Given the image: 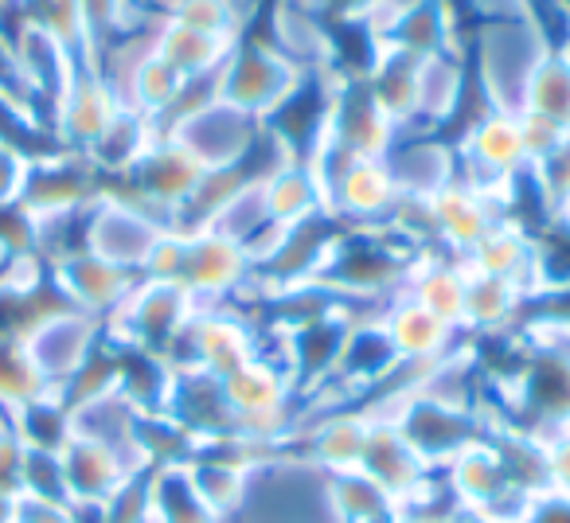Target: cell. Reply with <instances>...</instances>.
I'll use <instances>...</instances> for the list:
<instances>
[{
	"instance_id": "1",
	"label": "cell",
	"mask_w": 570,
	"mask_h": 523,
	"mask_svg": "<svg viewBox=\"0 0 570 523\" xmlns=\"http://www.w3.org/2000/svg\"><path fill=\"white\" fill-rule=\"evenodd\" d=\"M551 48L554 40L539 17L481 24V32L473 40V56L476 82H481V95L489 98V110L520 114L531 71Z\"/></svg>"
},
{
	"instance_id": "2",
	"label": "cell",
	"mask_w": 570,
	"mask_h": 523,
	"mask_svg": "<svg viewBox=\"0 0 570 523\" xmlns=\"http://www.w3.org/2000/svg\"><path fill=\"white\" fill-rule=\"evenodd\" d=\"M160 134L176 137L207 172H230L243 168V160L254 152V145L266 137V126L235 106L219 102L207 90L204 98H188L176 118L160 126Z\"/></svg>"
},
{
	"instance_id": "3",
	"label": "cell",
	"mask_w": 570,
	"mask_h": 523,
	"mask_svg": "<svg viewBox=\"0 0 570 523\" xmlns=\"http://www.w3.org/2000/svg\"><path fill=\"white\" fill-rule=\"evenodd\" d=\"M305 75L309 71L289 63L274 43L238 40L235 48H230L227 63H223L219 75L212 79V95L219 98V102L235 106V110L250 114V118L266 121L297 95Z\"/></svg>"
},
{
	"instance_id": "4",
	"label": "cell",
	"mask_w": 570,
	"mask_h": 523,
	"mask_svg": "<svg viewBox=\"0 0 570 523\" xmlns=\"http://www.w3.org/2000/svg\"><path fill=\"white\" fill-rule=\"evenodd\" d=\"M223 383V398H227L230 414L238 422V434L258 442H277L289 430V403L297 395V383L289 367L277 356H254L238 372H230Z\"/></svg>"
},
{
	"instance_id": "5",
	"label": "cell",
	"mask_w": 570,
	"mask_h": 523,
	"mask_svg": "<svg viewBox=\"0 0 570 523\" xmlns=\"http://www.w3.org/2000/svg\"><path fill=\"white\" fill-rule=\"evenodd\" d=\"M102 320L87 317L79 309H67V305H56L43 317H36L32 325L20 333V344L32 356L36 372L43 375L56 395H63L87 364L98 356V336H102Z\"/></svg>"
},
{
	"instance_id": "6",
	"label": "cell",
	"mask_w": 570,
	"mask_h": 523,
	"mask_svg": "<svg viewBox=\"0 0 570 523\" xmlns=\"http://www.w3.org/2000/svg\"><path fill=\"white\" fill-rule=\"evenodd\" d=\"M102 176L95 172L82 152H67V149H51L32 157L28 168L24 191H20V211L28 219L51 227V223H63L71 215H87V207L102 196Z\"/></svg>"
},
{
	"instance_id": "7",
	"label": "cell",
	"mask_w": 570,
	"mask_h": 523,
	"mask_svg": "<svg viewBox=\"0 0 570 523\" xmlns=\"http://www.w3.org/2000/svg\"><path fill=\"white\" fill-rule=\"evenodd\" d=\"M196 309L199 305L191 302L180 286L141 278L134 286V294L121 302V309L106 320V333H110L114 344H121V348H141V352H153V356L168 359V352L180 341L188 320L196 317Z\"/></svg>"
},
{
	"instance_id": "8",
	"label": "cell",
	"mask_w": 570,
	"mask_h": 523,
	"mask_svg": "<svg viewBox=\"0 0 570 523\" xmlns=\"http://www.w3.org/2000/svg\"><path fill=\"white\" fill-rule=\"evenodd\" d=\"M168 230L165 219H157L153 211H145L141 204H134L129 196L118 191H102L95 204L87 207V223H82V246L98 258L114 262L121 270L141 274L149 262L153 246L160 243V235Z\"/></svg>"
},
{
	"instance_id": "9",
	"label": "cell",
	"mask_w": 570,
	"mask_h": 523,
	"mask_svg": "<svg viewBox=\"0 0 570 523\" xmlns=\"http://www.w3.org/2000/svg\"><path fill=\"white\" fill-rule=\"evenodd\" d=\"M403 129L380 110L364 79H333V95H328V121H325V149L341 152L352 160H383Z\"/></svg>"
},
{
	"instance_id": "10",
	"label": "cell",
	"mask_w": 570,
	"mask_h": 523,
	"mask_svg": "<svg viewBox=\"0 0 570 523\" xmlns=\"http://www.w3.org/2000/svg\"><path fill=\"white\" fill-rule=\"evenodd\" d=\"M204 180L207 168L168 134H160L126 176V184L134 188L129 199L165 223H173L191 204V196L204 188Z\"/></svg>"
},
{
	"instance_id": "11",
	"label": "cell",
	"mask_w": 570,
	"mask_h": 523,
	"mask_svg": "<svg viewBox=\"0 0 570 523\" xmlns=\"http://www.w3.org/2000/svg\"><path fill=\"white\" fill-rule=\"evenodd\" d=\"M254 274L258 270H254L246 246L230 243V238L215 235L207 227L184 230V258H180V274H176V286L199 309H212V305H223L227 297H235Z\"/></svg>"
},
{
	"instance_id": "12",
	"label": "cell",
	"mask_w": 570,
	"mask_h": 523,
	"mask_svg": "<svg viewBox=\"0 0 570 523\" xmlns=\"http://www.w3.org/2000/svg\"><path fill=\"white\" fill-rule=\"evenodd\" d=\"M258 336L246 325L238 313L212 305V309H196V317L188 320V328L180 333V341L168 352L173 367H196L215 379H227L230 372H238L243 364H250L258 356Z\"/></svg>"
},
{
	"instance_id": "13",
	"label": "cell",
	"mask_w": 570,
	"mask_h": 523,
	"mask_svg": "<svg viewBox=\"0 0 570 523\" xmlns=\"http://www.w3.org/2000/svg\"><path fill=\"white\" fill-rule=\"evenodd\" d=\"M141 282V274L121 270L114 262L90 254L87 246L79 250H59L51 254V289L67 309H79L95 320H110L121 309L134 286Z\"/></svg>"
},
{
	"instance_id": "14",
	"label": "cell",
	"mask_w": 570,
	"mask_h": 523,
	"mask_svg": "<svg viewBox=\"0 0 570 523\" xmlns=\"http://www.w3.org/2000/svg\"><path fill=\"white\" fill-rule=\"evenodd\" d=\"M121 106L126 102H121L110 75L95 63H82L59 95V102L51 106V141L67 152H87L106 134V126L118 118Z\"/></svg>"
},
{
	"instance_id": "15",
	"label": "cell",
	"mask_w": 570,
	"mask_h": 523,
	"mask_svg": "<svg viewBox=\"0 0 570 523\" xmlns=\"http://www.w3.org/2000/svg\"><path fill=\"white\" fill-rule=\"evenodd\" d=\"M356 473L375 481L395 500V507H403L426 489L434 468L411 450V442H406L403 430L395 426L391 411H367V442H364V453H360Z\"/></svg>"
},
{
	"instance_id": "16",
	"label": "cell",
	"mask_w": 570,
	"mask_h": 523,
	"mask_svg": "<svg viewBox=\"0 0 570 523\" xmlns=\"http://www.w3.org/2000/svg\"><path fill=\"white\" fill-rule=\"evenodd\" d=\"M367 28H372L383 48H399L419 59L461 51L453 0H414V4H403V9H391L383 17L367 20Z\"/></svg>"
},
{
	"instance_id": "17",
	"label": "cell",
	"mask_w": 570,
	"mask_h": 523,
	"mask_svg": "<svg viewBox=\"0 0 570 523\" xmlns=\"http://www.w3.org/2000/svg\"><path fill=\"white\" fill-rule=\"evenodd\" d=\"M59 461H63V481H67L71 507H106L137 473H145L129 457H121L118 450L79 434H71V442L59 450Z\"/></svg>"
},
{
	"instance_id": "18",
	"label": "cell",
	"mask_w": 570,
	"mask_h": 523,
	"mask_svg": "<svg viewBox=\"0 0 570 523\" xmlns=\"http://www.w3.org/2000/svg\"><path fill=\"white\" fill-rule=\"evenodd\" d=\"M258 180L269 223H277V227L289 230L328 215L325 176H321V168L309 157H277Z\"/></svg>"
},
{
	"instance_id": "19",
	"label": "cell",
	"mask_w": 570,
	"mask_h": 523,
	"mask_svg": "<svg viewBox=\"0 0 570 523\" xmlns=\"http://www.w3.org/2000/svg\"><path fill=\"white\" fill-rule=\"evenodd\" d=\"M406 367L399 359L395 344H391L387 328H383V309L380 313H352V328L344 336L341 359L333 367V379L344 391H364V387H380L383 379Z\"/></svg>"
},
{
	"instance_id": "20",
	"label": "cell",
	"mask_w": 570,
	"mask_h": 523,
	"mask_svg": "<svg viewBox=\"0 0 570 523\" xmlns=\"http://www.w3.org/2000/svg\"><path fill=\"white\" fill-rule=\"evenodd\" d=\"M383 328H387L391 344H395L399 359H403L406 367H434V364H442V359H450V348L461 333V328L434 317L426 305H419L406 294L391 297V302L383 305Z\"/></svg>"
},
{
	"instance_id": "21",
	"label": "cell",
	"mask_w": 570,
	"mask_h": 523,
	"mask_svg": "<svg viewBox=\"0 0 570 523\" xmlns=\"http://www.w3.org/2000/svg\"><path fill=\"white\" fill-rule=\"evenodd\" d=\"M391 180H395L403 199H430L458 180V149H450L445 141H438L434 134H403L395 141V149L383 157Z\"/></svg>"
},
{
	"instance_id": "22",
	"label": "cell",
	"mask_w": 570,
	"mask_h": 523,
	"mask_svg": "<svg viewBox=\"0 0 570 523\" xmlns=\"http://www.w3.org/2000/svg\"><path fill=\"white\" fill-rule=\"evenodd\" d=\"M430 223H434V238L453 254V258L465 262V254L489 235V227L500 215V207H492L484 196H476L473 188H465L461 180L445 184L438 196L426 199Z\"/></svg>"
},
{
	"instance_id": "23",
	"label": "cell",
	"mask_w": 570,
	"mask_h": 523,
	"mask_svg": "<svg viewBox=\"0 0 570 523\" xmlns=\"http://www.w3.org/2000/svg\"><path fill=\"white\" fill-rule=\"evenodd\" d=\"M149 48H153V56L165 59L176 75H184L191 87H207V82L219 75V67L227 63V56H230L235 43L160 17L149 32Z\"/></svg>"
},
{
	"instance_id": "24",
	"label": "cell",
	"mask_w": 570,
	"mask_h": 523,
	"mask_svg": "<svg viewBox=\"0 0 570 523\" xmlns=\"http://www.w3.org/2000/svg\"><path fill=\"white\" fill-rule=\"evenodd\" d=\"M465 266L476 274H492L523 286L535 297V235H528V227L515 219H497L489 227V235L465 254Z\"/></svg>"
},
{
	"instance_id": "25",
	"label": "cell",
	"mask_w": 570,
	"mask_h": 523,
	"mask_svg": "<svg viewBox=\"0 0 570 523\" xmlns=\"http://www.w3.org/2000/svg\"><path fill=\"white\" fill-rule=\"evenodd\" d=\"M419 71H422L419 56H406V51L383 48L380 43V56H375V63L367 67V75H364L367 90H372V98L380 102V110L387 114L403 134H411V126L419 121Z\"/></svg>"
},
{
	"instance_id": "26",
	"label": "cell",
	"mask_w": 570,
	"mask_h": 523,
	"mask_svg": "<svg viewBox=\"0 0 570 523\" xmlns=\"http://www.w3.org/2000/svg\"><path fill=\"white\" fill-rule=\"evenodd\" d=\"M403 294L426 305L434 317L461 328V320H465V262L450 258V254H419Z\"/></svg>"
},
{
	"instance_id": "27",
	"label": "cell",
	"mask_w": 570,
	"mask_h": 523,
	"mask_svg": "<svg viewBox=\"0 0 570 523\" xmlns=\"http://www.w3.org/2000/svg\"><path fill=\"white\" fill-rule=\"evenodd\" d=\"M528 289L515 282L492 278V274H476L465 266V320L461 328L473 336H497L508 333L520 309L528 305Z\"/></svg>"
},
{
	"instance_id": "28",
	"label": "cell",
	"mask_w": 570,
	"mask_h": 523,
	"mask_svg": "<svg viewBox=\"0 0 570 523\" xmlns=\"http://www.w3.org/2000/svg\"><path fill=\"white\" fill-rule=\"evenodd\" d=\"M157 137H160L157 121L145 118V114H137L134 106H121L118 118L106 126V134L98 137L82 157L95 165L98 176H121V180H126L129 168L145 157V149H149Z\"/></svg>"
},
{
	"instance_id": "29",
	"label": "cell",
	"mask_w": 570,
	"mask_h": 523,
	"mask_svg": "<svg viewBox=\"0 0 570 523\" xmlns=\"http://www.w3.org/2000/svg\"><path fill=\"white\" fill-rule=\"evenodd\" d=\"M309 465L321 473H352L367 442V411L360 414H328L309 430Z\"/></svg>"
},
{
	"instance_id": "30",
	"label": "cell",
	"mask_w": 570,
	"mask_h": 523,
	"mask_svg": "<svg viewBox=\"0 0 570 523\" xmlns=\"http://www.w3.org/2000/svg\"><path fill=\"white\" fill-rule=\"evenodd\" d=\"M461 95H465V59L461 51L450 56L422 59L419 71V126L434 134L453 110H458Z\"/></svg>"
},
{
	"instance_id": "31",
	"label": "cell",
	"mask_w": 570,
	"mask_h": 523,
	"mask_svg": "<svg viewBox=\"0 0 570 523\" xmlns=\"http://www.w3.org/2000/svg\"><path fill=\"white\" fill-rule=\"evenodd\" d=\"M523 110L539 114L570 137V56L559 43L531 71L528 90H523Z\"/></svg>"
},
{
	"instance_id": "32",
	"label": "cell",
	"mask_w": 570,
	"mask_h": 523,
	"mask_svg": "<svg viewBox=\"0 0 570 523\" xmlns=\"http://www.w3.org/2000/svg\"><path fill=\"white\" fill-rule=\"evenodd\" d=\"M51 395V387L43 383V375L36 372L32 356L24 352L20 336L0 333V411L17 414L20 406L36 403V398Z\"/></svg>"
},
{
	"instance_id": "33",
	"label": "cell",
	"mask_w": 570,
	"mask_h": 523,
	"mask_svg": "<svg viewBox=\"0 0 570 523\" xmlns=\"http://www.w3.org/2000/svg\"><path fill=\"white\" fill-rule=\"evenodd\" d=\"M160 17L176 20V24H184V28H196V32L238 43L250 12H246L238 0H165V4H160Z\"/></svg>"
},
{
	"instance_id": "34",
	"label": "cell",
	"mask_w": 570,
	"mask_h": 523,
	"mask_svg": "<svg viewBox=\"0 0 570 523\" xmlns=\"http://www.w3.org/2000/svg\"><path fill=\"white\" fill-rule=\"evenodd\" d=\"M75 4H79L82 36H87V56L98 67L102 51L137 24V9L134 0H75Z\"/></svg>"
},
{
	"instance_id": "35",
	"label": "cell",
	"mask_w": 570,
	"mask_h": 523,
	"mask_svg": "<svg viewBox=\"0 0 570 523\" xmlns=\"http://www.w3.org/2000/svg\"><path fill=\"white\" fill-rule=\"evenodd\" d=\"M28 168H32V152H24L20 145H12V141L0 137V211L20 204Z\"/></svg>"
},
{
	"instance_id": "36",
	"label": "cell",
	"mask_w": 570,
	"mask_h": 523,
	"mask_svg": "<svg viewBox=\"0 0 570 523\" xmlns=\"http://www.w3.org/2000/svg\"><path fill=\"white\" fill-rule=\"evenodd\" d=\"M520 118V134H523V149H528V160L531 165H539L543 157H551L554 149H562V145L570 141L567 134H562L559 126H551L547 118H539V114L531 110H520L515 114Z\"/></svg>"
},
{
	"instance_id": "37",
	"label": "cell",
	"mask_w": 570,
	"mask_h": 523,
	"mask_svg": "<svg viewBox=\"0 0 570 523\" xmlns=\"http://www.w3.org/2000/svg\"><path fill=\"white\" fill-rule=\"evenodd\" d=\"M17 523H82V512L71 504H51V500L20 496Z\"/></svg>"
},
{
	"instance_id": "38",
	"label": "cell",
	"mask_w": 570,
	"mask_h": 523,
	"mask_svg": "<svg viewBox=\"0 0 570 523\" xmlns=\"http://www.w3.org/2000/svg\"><path fill=\"white\" fill-rule=\"evenodd\" d=\"M523 523H570V496L567 492H539Z\"/></svg>"
},
{
	"instance_id": "39",
	"label": "cell",
	"mask_w": 570,
	"mask_h": 523,
	"mask_svg": "<svg viewBox=\"0 0 570 523\" xmlns=\"http://www.w3.org/2000/svg\"><path fill=\"white\" fill-rule=\"evenodd\" d=\"M17 504H20V496H4V492H0V523H17Z\"/></svg>"
},
{
	"instance_id": "40",
	"label": "cell",
	"mask_w": 570,
	"mask_h": 523,
	"mask_svg": "<svg viewBox=\"0 0 570 523\" xmlns=\"http://www.w3.org/2000/svg\"><path fill=\"white\" fill-rule=\"evenodd\" d=\"M559 48H562V51H567V56H570V32H567V36H562V40H559Z\"/></svg>"
}]
</instances>
